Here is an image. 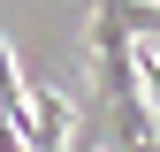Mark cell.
Here are the masks:
<instances>
[{
    "label": "cell",
    "mask_w": 160,
    "mask_h": 152,
    "mask_svg": "<svg viewBox=\"0 0 160 152\" xmlns=\"http://www.w3.org/2000/svg\"><path fill=\"white\" fill-rule=\"evenodd\" d=\"M0 107L23 122V137H31V122H38V91L15 76V53H8V38H0Z\"/></svg>",
    "instance_id": "obj_1"
},
{
    "label": "cell",
    "mask_w": 160,
    "mask_h": 152,
    "mask_svg": "<svg viewBox=\"0 0 160 152\" xmlns=\"http://www.w3.org/2000/svg\"><path fill=\"white\" fill-rule=\"evenodd\" d=\"M69 145V99L61 91H38V122H31V152H61Z\"/></svg>",
    "instance_id": "obj_2"
},
{
    "label": "cell",
    "mask_w": 160,
    "mask_h": 152,
    "mask_svg": "<svg viewBox=\"0 0 160 152\" xmlns=\"http://www.w3.org/2000/svg\"><path fill=\"white\" fill-rule=\"evenodd\" d=\"M137 76H145V99L160 107V38H145V46H137Z\"/></svg>",
    "instance_id": "obj_3"
}]
</instances>
